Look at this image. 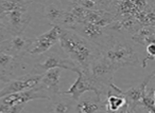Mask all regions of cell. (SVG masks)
I'll use <instances>...</instances> for the list:
<instances>
[{
	"label": "cell",
	"mask_w": 155,
	"mask_h": 113,
	"mask_svg": "<svg viewBox=\"0 0 155 113\" xmlns=\"http://www.w3.org/2000/svg\"><path fill=\"white\" fill-rule=\"evenodd\" d=\"M58 46L78 69L85 74L88 73L91 64L101 54L99 48L70 29L60 28Z\"/></svg>",
	"instance_id": "cell-1"
},
{
	"label": "cell",
	"mask_w": 155,
	"mask_h": 113,
	"mask_svg": "<svg viewBox=\"0 0 155 113\" xmlns=\"http://www.w3.org/2000/svg\"><path fill=\"white\" fill-rule=\"evenodd\" d=\"M101 56L118 70L121 68L135 67L140 64L139 55L134 43L121 34H113L100 48Z\"/></svg>",
	"instance_id": "cell-2"
},
{
	"label": "cell",
	"mask_w": 155,
	"mask_h": 113,
	"mask_svg": "<svg viewBox=\"0 0 155 113\" xmlns=\"http://www.w3.org/2000/svg\"><path fill=\"white\" fill-rule=\"evenodd\" d=\"M34 1L5 0L0 1V19L9 35H24L32 21L31 5Z\"/></svg>",
	"instance_id": "cell-3"
},
{
	"label": "cell",
	"mask_w": 155,
	"mask_h": 113,
	"mask_svg": "<svg viewBox=\"0 0 155 113\" xmlns=\"http://www.w3.org/2000/svg\"><path fill=\"white\" fill-rule=\"evenodd\" d=\"M53 69H65L75 72L79 70L78 67L66 56V54L62 51V49L58 46V50H54V48L46 53L45 55L37 58V60L33 64V68L31 72L34 74L43 75L49 70Z\"/></svg>",
	"instance_id": "cell-4"
},
{
	"label": "cell",
	"mask_w": 155,
	"mask_h": 113,
	"mask_svg": "<svg viewBox=\"0 0 155 113\" xmlns=\"http://www.w3.org/2000/svg\"><path fill=\"white\" fill-rule=\"evenodd\" d=\"M60 42V27H51L50 30L33 38L31 46L27 51V56L41 57L51 51ZM26 56V57H27Z\"/></svg>",
	"instance_id": "cell-5"
},
{
	"label": "cell",
	"mask_w": 155,
	"mask_h": 113,
	"mask_svg": "<svg viewBox=\"0 0 155 113\" xmlns=\"http://www.w3.org/2000/svg\"><path fill=\"white\" fill-rule=\"evenodd\" d=\"M70 30H73L78 34H80L89 42L99 48V50L112 35V32L108 28H102V27L89 24V22H82L80 24H77Z\"/></svg>",
	"instance_id": "cell-6"
},
{
	"label": "cell",
	"mask_w": 155,
	"mask_h": 113,
	"mask_svg": "<svg viewBox=\"0 0 155 113\" xmlns=\"http://www.w3.org/2000/svg\"><path fill=\"white\" fill-rule=\"evenodd\" d=\"M41 75L34 74L30 72L28 74L21 75V76L14 77L8 83V85L5 87V89L0 92V99L5 96L11 95V94L20 93L31 90L33 88L37 87L41 81Z\"/></svg>",
	"instance_id": "cell-7"
},
{
	"label": "cell",
	"mask_w": 155,
	"mask_h": 113,
	"mask_svg": "<svg viewBox=\"0 0 155 113\" xmlns=\"http://www.w3.org/2000/svg\"><path fill=\"white\" fill-rule=\"evenodd\" d=\"M25 59L26 58L15 57L0 50V74L10 77L11 79L28 74V72H26L27 64Z\"/></svg>",
	"instance_id": "cell-8"
},
{
	"label": "cell",
	"mask_w": 155,
	"mask_h": 113,
	"mask_svg": "<svg viewBox=\"0 0 155 113\" xmlns=\"http://www.w3.org/2000/svg\"><path fill=\"white\" fill-rule=\"evenodd\" d=\"M32 40V38H28L25 35H9L0 40V50L15 57L26 58Z\"/></svg>",
	"instance_id": "cell-9"
},
{
	"label": "cell",
	"mask_w": 155,
	"mask_h": 113,
	"mask_svg": "<svg viewBox=\"0 0 155 113\" xmlns=\"http://www.w3.org/2000/svg\"><path fill=\"white\" fill-rule=\"evenodd\" d=\"M78 77L75 79L74 83L71 85V87L69 88L67 91H62V93L64 95L70 97L71 99H73L75 102L80 99L85 93L87 92H91V93H95L96 95L99 96V93H98V90L96 88L95 83H93L91 78L85 74L84 72H82L81 70L77 71ZM101 97V96H100Z\"/></svg>",
	"instance_id": "cell-10"
},
{
	"label": "cell",
	"mask_w": 155,
	"mask_h": 113,
	"mask_svg": "<svg viewBox=\"0 0 155 113\" xmlns=\"http://www.w3.org/2000/svg\"><path fill=\"white\" fill-rule=\"evenodd\" d=\"M41 5V15L48 20L52 27H61L63 19L67 12V5L65 1L60 0H49L39 2Z\"/></svg>",
	"instance_id": "cell-11"
},
{
	"label": "cell",
	"mask_w": 155,
	"mask_h": 113,
	"mask_svg": "<svg viewBox=\"0 0 155 113\" xmlns=\"http://www.w3.org/2000/svg\"><path fill=\"white\" fill-rule=\"evenodd\" d=\"M36 99H47L50 100V97L47 95L45 91L41 89V87H35L31 90L25 92H20V93L11 94V95L5 96L0 99V102L7 107H14L18 106V105H26L27 102H31V100H36Z\"/></svg>",
	"instance_id": "cell-12"
},
{
	"label": "cell",
	"mask_w": 155,
	"mask_h": 113,
	"mask_svg": "<svg viewBox=\"0 0 155 113\" xmlns=\"http://www.w3.org/2000/svg\"><path fill=\"white\" fill-rule=\"evenodd\" d=\"M61 73H62V69H53V70L47 71L41 75L38 87H41L47 93V95L50 97V100L62 94L60 88Z\"/></svg>",
	"instance_id": "cell-13"
},
{
	"label": "cell",
	"mask_w": 155,
	"mask_h": 113,
	"mask_svg": "<svg viewBox=\"0 0 155 113\" xmlns=\"http://www.w3.org/2000/svg\"><path fill=\"white\" fill-rule=\"evenodd\" d=\"M151 76L147 77L146 79H143L142 83H140L139 85L132 87L130 89H127V91H123V96H124L127 104L129 107L134 108L137 104H139L140 100H142L146 96V89L147 85L149 83Z\"/></svg>",
	"instance_id": "cell-14"
},
{
	"label": "cell",
	"mask_w": 155,
	"mask_h": 113,
	"mask_svg": "<svg viewBox=\"0 0 155 113\" xmlns=\"http://www.w3.org/2000/svg\"><path fill=\"white\" fill-rule=\"evenodd\" d=\"M50 102V106L47 108V112L49 113H72L75 105L74 100L63 93L52 98Z\"/></svg>",
	"instance_id": "cell-15"
},
{
	"label": "cell",
	"mask_w": 155,
	"mask_h": 113,
	"mask_svg": "<svg viewBox=\"0 0 155 113\" xmlns=\"http://www.w3.org/2000/svg\"><path fill=\"white\" fill-rule=\"evenodd\" d=\"M132 41L148 47L151 43H155L154 27H142L137 33L131 37Z\"/></svg>",
	"instance_id": "cell-16"
},
{
	"label": "cell",
	"mask_w": 155,
	"mask_h": 113,
	"mask_svg": "<svg viewBox=\"0 0 155 113\" xmlns=\"http://www.w3.org/2000/svg\"><path fill=\"white\" fill-rule=\"evenodd\" d=\"M147 48V53H148V56L143 59V62H142V67H146V62L148 60H152L155 59V43H151L149 45Z\"/></svg>",
	"instance_id": "cell-17"
},
{
	"label": "cell",
	"mask_w": 155,
	"mask_h": 113,
	"mask_svg": "<svg viewBox=\"0 0 155 113\" xmlns=\"http://www.w3.org/2000/svg\"><path fill=\"white\" fill-rule=\"evenodd\" d=\"M25 106H26V105H18V106L11 107L7 113H24Z\"/></svg>",
	"instance_id": "cell-18"
},
{
	"label": "cell",
	"mask_w": 155,
	"mask_h": 113,
	"mask_svg": "<svg viewBox=\"0 0 155 113\" xmlns=\"http://www.w3.org/2000/svg\"><path fill=\"white\" fill-rule=\"evenodd\" d=\"M154 30H155V26H154Z\"/></svg>",
	"instance_id": "cell-19"
},
{
	"label": "cell",
	"mask_w": 155,
	"mask_h": 113,
	"mask_svg": "<svg viewBox=\"0 0 155 113\" xmlns=\"http://www.w3.org/2000/svg\"><path fill=\"white\" fill-rule=\"evenodd\" d=\"M47 113H49V112H47Z\"/></svg>",
	"instance_id": "cell-20"
}]
</instances>
